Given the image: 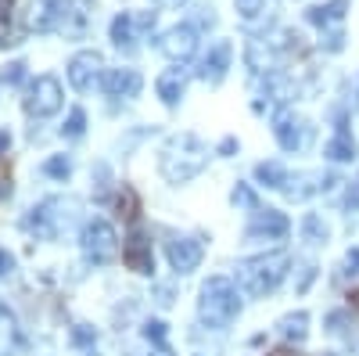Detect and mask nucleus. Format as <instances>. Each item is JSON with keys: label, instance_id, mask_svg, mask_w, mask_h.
I'll list each match as a JSON object with an SVG mask.
<instances>
[{"label": "nucleus", "instance_id": "obj_1", "mask_svg": "<svg viewBox=\"0 0 359 356\" xmlns=\"http://www.w3.org/2000/svg\"><path fill=\"white\" fill-rule=\"evenodd\" d=\"M205 162H208V147L194 133H180L162 147L158 169H162V176L169 184H187L205 169Z\"/></svg>", "mask_w": 359, "mask_h": 356}, {"label": "nucleus", "instance_id": "obj_2", "mask_svg": "<svg viewBox=\"0 0 359 356\" xmlns=\"http://www.w3.org/2000/svg\"><path fill=\"white\" fill-rule=\"evenodd\" d=\"M287 266H291V256L287 252H262V256H252L245 263H237V284L248 299H262L266 291H273L284 277H287Z\"/></svg>", "mask_w": 359, "mask_h": 356}, {"label": "nucleus", "instance_id": "obj_3", "mask_svg": "<svg viewBox=\"0 0 359 356\" xmlns=\"http://www.w3.org/2000/svg\"><path fill=\"white\" fill-rule=\"evenodd\" d=\"M241 313V299H237V288L230 277H208L201 284V299H198V317L208 328H226Z\"/></svg>", "mask_w": 359, "mask_h": 356}, {"label": "nucleus", "instance_id": "obj_4", "mask_svg": "<svg viewBox=\"0 0 359 356\" xmlns=\"http://www.w3.org/2000/svg\"><path fill=\"white\" fill-rule=\"evenodd\" d=\"M76 213H79L76 198H47L25 216V230H33L36 237H47L50 242V237H62L72 227Z\"/></svg>", "mask_w": 359, "mask_h": 356}, {"label": "nucleus", "instance_id": "obj_5", "mask_svg": "<svg viewBox=\"0 0 359 356\" xmlns=\"http://www.w3.org/2000/svg\"><path fill=\"white\" fill-rule=\"evenodd\" d=\"M79 245H83V256L90 263H111L118 256V237H115V227L108 220H90L79 234Z\"/></svg>", "mask_w": 359, "mask_h": 356}, {"label": "nucleus", "instance_id": "obj_6", "mask_svg": "<svg viewBox=\"0 0 359 356\" xmlns=\"http://www.w3.org/2000/svg\"><path fill=\"white\" fill-rule=\"evenodd\" d=\"M62 83L54 76H36V83L29 86V98H25V112L36 115V119H47L62 108Z\"/></svg>", "mask_w": 359, "mask_h": 356}, {"label": "nucleus", "instance_id": "obj_7", "mask_svg": "<svg viewBox=\"0 0 359 356\" xmlns=\"http://www.w3.org/2000/svg\"><path fill=\"white\" fill-rule=\"evenodd\" d=\"M273 137L284 152H298V147H306V140H309V123L298 119L291 108H280L273 115Z\"/></svg>", "mask_w": 359, "mask_h": 356}, {"label": "nucleus", "instance_id": "obj_8", "mask_svg": "<svg viewBox=\"0 0 359 356\" xmlns=\"http://www.w3.org/2000/svg\"><path fill=\"white\" fill-rule=\"evenodd\" d=\"M158 51L169 58V62H187V58H194V51H198V29L194 25L165 29L162 40H158Z\"/></svg>", "mask_w": 359, "mask_h": 356}, {"label": "nucleus", "instance_id": "obj_9", "mask_svg": "<svg viewBox=\"0 0 359 356\" xmlns=\"http://www.w3.org/2000/svg\"><path fill=\"white\" fill-rule=\"evenodd\" d=\"M69 8H72L69 0H33V8H29V29H36V33L65 29Z\"/></svg>", "mask_w": 359, "mask_h": 356}, {"label": "nucleus", "instance_id": "obj_10", "mask_svg": "<svg viewBox=\"0 0 359 356\" xmlns=\"http://www.w3.org/2000/svg\"><path fill=\"white\" fill-rule=\"evenodd\" d=\"M291 234V220L277 209H266V213H255V220L248 223L245 237L248 242H280V237Z\"/></svg>", "mask_w": 359, "mask_h": 356}, {"label": "nucleus", "instance_id": "obj_11", "mask_svg": "<svg viewBox=\"0 0 359 356\" xmlns=\"http://www.w3.org/2000/svg\"><path fill=\"white\" fill-rule=\"evenodd\" d=\"M165 256H169V266L176 274H191V270H198L205 245H201V237H172L165 245Z\"/></svg>", "mask_w": 359, "mask_h": 356}, {"label": "nucleus", "instance_id": "obj_12", "mask_svg": "<svg viewBox=\"0 0 359 356\" xmlns=\"http://www.w3.org/2000/svg\"><path fill=\"white\" fill-rule=\"evenodd\" d=\"M101 69H104V58L97 51H79L69 62V83L76 91H90V86L101 79Z\"/></svg>", "mask_w": 359, "mask_h": 356}, {"label": "nucleus", "instance_id": "obj_13", "mask_svg": "<svg viewBox=\"0 0 359 356\" xmlns=\"http://www.w3.org/2000/svg\"><path fill=\"white\" fill-rule=\"evenodd\" d=\"M338 184V176H323V173H294L287 176V184H284V195L291 202H306L309 195L316 191H331Z\"/></svg>", "mask_w": 359, "mask_h": 356}, {"label": "nucleus", "instance_id": "obj_14", "mask_svg": "<svg viewBox=\"0 0 359 356\" xmlns=\"http://www.w3.org/2000/svg\"><path fill=\"white\" fill-rule=\"evenodd\" d=\"M123 259H126V266L133 274H151L155 270V256H151V242H147V234L140 230V227H133V234H130V242H126V249H123Z\"/></svg>", "mask_w": 359, "mask_h": 356}, {"label": "nucleus", "instance_id": "obj_15", "mask_svg": "<svg viewBox=\"0 0 359 356\" xmlns=\"http://www.w3.org/2000/svg\"><path fill=\"white\" fill-rule=\"evenodd\" d=\"M230 58H233V47L226 44V40H219V44H212L208 47V54L201 58V65H198V76L205 79V83H223L226 79V69H230Z\"/></svg>", "mask_w": 359, "mask_h": 356}, {"label": "nucleus", "instance_id": "obj_16", "mask_svg": "<svg viewBox=\"0 0 359 356\" xmlns=\"http://www.w3.org/2000/svg\"><path fill=\"white\" fill-rule=\"evenodd\" d=\"M101 86H104L108 98H137L140 86H144V79H140L137 69H108V72L101 76Z\"/></svg>", "mask_w": 359, "mask_h": 356}, {"label": "nucleus", "instance_id": "obj_17", "mask_svg": "<svg viewBox=\"0 0 359 356\" xmlns=\"http://www.w3.org/2000/svg\"><path fill=\"white\" fill-rule=\"evenodd\" d=\"M345 11H348V0H331V4H316V8H309L306 18L320 29V33H331V29H341Z\"/></svg>", "mask_w": 359, "mask_h": 356}, {"label": "nucleus", "instance_id": "obj_18", "mask_svg": "<svg viewBox=\"0 0 359 356\" xmlns=\"http://www.w3.org/2000/svg\"><path fill=\"white\" fill-rule=\"evenodd\" d=\"M137 18L130 15V11H123V15H115L111 18V44L118 47V51H126V54H133L137 51Z\"/></svg>", "mask_w": 359, "mask_h": 356}, {"label": "nucleus", "instance_id": "obj_19", "mask_svg": "<svg viewBox=\"0 0 359 356\" xmlns=\"http://www.w3.org/2000/svg\"><path fill=\"white\" fill-rule=\"evenodd\" d=\"M184 86H187L184 69H169V72H162V76H158L155 91H158V98H162V105H165V108H176V105H180V98H184Z\"/></svg>", "mask_w": 359, "mask_h": 356}, {"label": "nucleus", "instance_id": "obj_20", "mask_svg": "<svg viewBox=\"0 0 359 356\" xmlns=\"http://www.w3.org/2000/svg\"><path fill=\"white\" fill-rule=\"evenodd\" d=\"M323 155L331 159V162H352V159L359 155V152H355V140H352V133H348V130H338L331 140H327Z\"/></svg>", "mask_w": 359, "mask_h": 356}, {"label": "nucleus", "instance_id": "obj_21", "mask_svg": "<svg viewBox=\"0 0 359 356\" xmlns=\"http://www.w3.org/2000/svg\"><path fill=\"white\" fill-rule=\"evenodd\" d=\"M277 331H280L287 342H306V335H309V313H306V310H298V313L280 317Z\"/></svg>", "mask_w": 359, "mask_h": 356}, {"label": "nucleus", "instance_id": "obj_22", "mask_svg": "<svg viewBox=\"0 0 359 356\" xmlns=\"http://www.w3.org/2000/svg\"><path fill=\"white\" fill-rule=\"evenodd\" d=\"M15 345H18V320L4 303H0V356H11Z\"/></svg>", "mask_w": 359, "mask_h": 356}, {"label": "nucleus", "instance_id": "obj_23", "mask_svg": "<svg viewBox=\"0 0 359 356\" xmlns=\"http://www.w3.org/2000/svg\"><path fill=\"white\" fill-rule=\"evenodd\" d=\"M287 176H291V173H287L280 162H259V166H255V180H259L262 187H269V191H284Z\"/></svg>", "mask_w": 359, "mask_h": 356}, {"label": "nucleus", "instance_id": "obj_24", "mask_svg": "<svg viewBox=\"0 0 359 356\" xmlns=\"http://www.w3.org/2000/svg\"><path fill=\"white\" fill-rule=\"evenodd\" d=\"M269 65H273V54H269V47H262V40H252V44H248V69H252V72H269Z\"/></svg>", "mask_w": 359, "mask_h": 356}, {"label": "nucleus", "instance_id": "obj_25", "mask_svg": "<svg viewBox=\"0 0 359 356\" xmlns=\"http://www.w3.org/2000/svg\"><path fill=\"white\" fill-rule=\"evenodd\" d=\"M83 133H86V112H83V108H72V112H69V119H65V126H62V137L79 140Z\"/></svg>", "mask_w": 359, "mask_h": 356}, {"label": "nucleus", "instance_id": "obj_26", "mask_svg": "<svg viewBox=\"0 0 359 356\" xmlns=\"http://www.w3.org/2000/svg\"><path fill=\"white\" fill-rule=\"evenodd\" d=\"M230 202L237 205V209H252V213H259V198H255V191H252L248 184H237V187L230 191Z\"/></svg>", "mask_w": 359, "mask_h": 356}, {"label": "nucleus", "instance_id": "obj_27", "mask_svg": "<svg viewBox=\"0 0 359 356\" xmlns=\"http://www.w3.org/2000/svg\"><path fill=\"white\" fill-rule=\"evenodd\" d=\"M118 213H123L126 220H137L140 202H137V191H133V187H123V191H118Z\"/></svg>", "mask_w": 359, "mask_h": 356}, {"label": "nucleus", "instance_id": "obj_28", "mask_svg": "<svg viewBox=\"0 0 359 356\" xmlns=\"http://www.w3.org/2000/svg\"><path fill=\"white\" fill-rule=\"evenodd\" d=\"M348 328H352V313H348V310L327 313V331H331V335H345Z\"/></svg>", "mask_w": 359, "mask_h": 356}, {"label": "nucleus", "instance_id": "obj_29", "mask_svg": "<svg viewBox=\"0 0 359 356\" xmlns=\"http://www.w3.org/2000/svg\"><path fill=\"white\" fill-rule=\"evenodd\" d=\"M302 230H306L309 242H316V245H323V242H327V234H331V230H327V223H323L320 216H306Z\"/></svg>", "mask_w": 359, "mask_h": 356}, {"label": "nucleus", "instance_id": "obj_30", "mask_svg": "<svg viewBox=\"0 0 359 356\" xmlns=\"http://www.w3.org/2000/svg\"><path fill=\"white\" fill-rule=\"evenodd\" d=\"M43 173H47V176H54V180H65V176L72 173V162H69L65 155H54V159H47V162H43Z\"/></svg>", "mask_w": 359, "mask_h": 356}, {"label": "nucleus", "instance_id": "obj_31", "mask_svg": "<svg viewBox=\"0 0 359 356\" xmlns=\"http://www.w3.org/2000/svg\"><path fill=\"white\" fill-rule=\"evenodd\" d=\"M94 342H97L94 328H86V324H76V328H72V345H79V349H86V352H94Z\"/></svg>", "mask_w": 359, "mask_h": 356}, {"label": "nucleus", "instance_id": "obj_32", "mask_svg": "<svg viewBox=\"0 0 359 356\" xmlns=\"http://www.w3.org/2000/svg\"><path fill=\"white\" fill-rule=\"evenodd\" d=\"M165 335H169V328H165L162 320H147V324H144V338H147V342L165 345Z\"/></svg>", "mask_w": 359, "mask_h": 356}, {"label": "nucleus", "instance_id": "obj_33", "mask_svg": "<svg viewBox=\"0 0 359 356\" xmlns=\"http://www.w3.org/2000/svg\"><path fill=\"white\" fill-rule=\"evenodd\" d=\"M233 4H237V15L252 22V18L262 15V4H266V0H233Z\"/></svg>", "mask_w": 359, "mask_h": 356}, {"label": "nucleus", "instance_id": "obj_34", "mask_svg": "<svg viewBox=\"0 0 359 356\" xmlns=\"http://www.w3.org/2000/svg\"><path fill=\"white\" fill-rule=\"evenodd\" d=\"M359 274V249H348L341 259V277H355Z\"/></svg>", "mask_w": 359, "mask_h": 356}, {"label": "nucleus", "instance_id": "obj_35", "mask_svg": "<svg viewBox=\"0 0 359 356\" xmlns=\"http://www.w3.org/2000/svg\"><path fill=\"white\" fill-rule=\"evenodd\" d=\"M320 47H323V51H341V47H345V33H341V29H331V33H323Z\"/></svg>", "mask_w": 359, "mask_h": 356}, {"label": "nucleus", "instance_id": "obj_36", "mask_svg": "<svg viewBox=\"0 0 359 356\" xmlns=\"http://www.w3.org/2000/svg\"><path fill=\"white\" fill-rule=\"evenodd\" d=\"M15 274V256L8 249H0V281H8Z\"/></svg>", "mask_w": 359, "mask_h": 356}, {"label": "nucleus", "instance_id": "obj_37", "mask_svg": "<svg viewBox=\"0 0 359 356\" xmlns=\"http://www.w3.org/2000/svg\"><path fill=\"white\" fill-rule=\"evenodd\" d=\"M4 79H8L11 86H15V83H22V79H25V65H22V62H11V65L4 69Z\"/></svg>", "mask_w": 359, "mask_h": 356}, {"label": "nucleus", "instance_id": "obj_38", "mask_svg": "<svg viewBox=\"0 0 359 356\" xmlns=\"http://www.w3.org/2000/svg\"><path fill=\"white\" fill-rule=\"evenodd\" d=\"M97 198H108V166L97 162Z\"/></svg>", "mask_w": 359, "mask_h": 356}, {"label": "nucleus", "instance_id": "obj_39", "mask_svg": "<svg viewBox=\"0 0 359 356\" xmlns=\"http://www.w3.org/2000/svg\"><path fill=\"white\" fill-rule=\"evenodd\" d=\"M313 277H316V266L306 263V266H302V277H298V291H306V288L313 284Z\"/></svg>", "mask_w": 359, "mask_h": 356}, {"label": "nucleus", "instance_id": "obj_40", "mask_svg": "<svg viewBox=\"0 0 359 356\" xmlns=\"http://www.w3.org/2000/svg\"><path fill=\"white\" fill-rule=\"evenodd\" d=\"M216 152H219L223 159H230V155L237 152V137H223V140H219V147H216Z\"/></svg>", "mask_w": 359, "mask_h": 356}, {"label": "nucleus", "instance_id": "obj_41", "mask_svg": "<svg viewBox=\"0 0 359 356\" xmlns=\"http://www.w3.org/2000/svg\"><path fill=\"white\" fill-rule=\"evenodd\" d=\"M345 205H348V209H359V180H352V184H348V195H345Z\"/></svg>", "mask_w": 359, "mask_h": 356}, {"label": "nucleus", "instance_id": "obj_42", "mask_svg": "<svg viewBox=\"0 0 359 356\" xmlns=\"http://www.w3.org/2000/svg\"><path fill=\"white\" fill-rule=\"evenodd\" d=\"M8 147H11V137H8L4 130H0V155H4V152H8Z\"/></svg>", "mask_w": 359, "mask_h": 356}, {"label": "nucleus", "instance_id": "obj_43", "mask_svg": "<svg viewBox=\"0 0 359 356\" xmlns=\"http://www.w3.org/2000/svg\"><path fill=\"white\" fill-rule=\"evenodd\" d=\"M269 356H302L298 349H277V352H269Z\"/></svg>", "mask_w": 359, "mask_h": 356}, {"label": "nucleus", "instance_id": "obj_44", "mask_svg": "<svg viewBox=\"0 0 359 356\" xmlns=\"http://www.w3.org/2000/svg\"><path fill=\"white\" fill-rule=\"evenodd\" d=\"M151 356H176V352H172V349H169V345H158V349H155V352H151Z\"/></svg>", "mask_w": 359, "mask_h": 356}, {"label": "nucleus", "instance_id": "obj_45", "mask_svg": "<svg viewBox=\"0 0 359 356\" xmlns=\"http://www.w3.org/2000/svg\"><path fill=\"white\" fill-rule=\"evenodd\" d=\"M158 4H162V8H180L184 0H158Z\"/></svg>", "mask_w": 359, "mask_h": 356}]
</instances>
